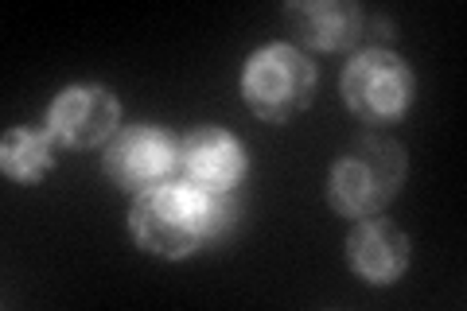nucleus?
Returning a JSON list of instances; mask_svg holds the SVG:
<instances>
[{
  "instance_id": "f257e3e1",
  "label": "nucleus",
  "mask_w": 467,
  "mask_h": 311,
  "mask_svg": "<svg viewBox=\"0 0 467 311\" xmlns=\"http://www.w3.org/2000/svg\"><path fill=\"white\" fill-rule=\"evenodd\" d=\"M207 211L211 195L187 180H160L137 191L133 211H129V230L140 249L156 257L180 261L207 242Z\"/></svg>"
},
{
  "instance_id": "f03ea898",
  "label": "nucleus",
  "mask_w": 467,
  "mask_h": 311,
  "mask_svg": "<svg viewBox=\"0 0 467 311\" xmlns=\"http://www.w3.org/2000/svg\"><path fill=\"white\" fill-rule=\"evenodd\" d=\"M409 171L405 148L389 137H362L327 171V202L343 218L382 214Z\"/></svg>"
},
{
  "instance_id": "7ed1b4c3",
  "label": "nucleus",
  "mask_w": 467,
  "mask_h": 311,
  "mask_svg": "<svg viewBox=\"0 0 467 311\" xmlns=\"http://www.w3.org/2000/svg\"><path fill=\"white\" fill-rule=\"evenodd\" d=\"M242 98L261 121L285 125L316 98V63L292 43H265L242 67Z\"/></svg>"
},
{
  "instance_id": "20e7f679",
  "label": "nucleus",
  "mask_w": 467,
  "mask_h": 311,
  "mask_svg": "<svg viewBox=\"0 0 467 311\" xmlns=\"http://www.w3.org/2000/svg\"><path fill=\"white\" fill-rule=\"evenodd\" d=\"M339 90L347 109L367 125H393L405 109L413 106V70L401 55H393L389 47H367L358 55H350V63L343 67Z\"/></svg>"
},
{
  "instance_id": "39448f33",
  "label": "nucleus",
  "mask_w": 467,
  "mask_h": 311,
  "mask_svg": "<svg viewBox=\"0 0 467 311\" xmlns=\"http://www.w3.org/2000/svg\"><path fill=\"white\" fill-rule=\"evenodd\" d=\"M106 175L125 187V191H140L152 187L160 180L180 168V140L164 132L160 125H129L117 129L113 140L106 148V160H101Z\"/></svg>"
},
{
  "instance_id": "423d86ee",
  "label": "nucleus",
  "mask_w": 467,
  "mask_h": 311,
  "mask_svg": "<svg viewBox=\"0 0 467 311\" xmlns=\"http://www.w3.org/2000/svg\"><path fill=\"white\" fill-rule=\"evenodd\" d=\"M121 121V101L106 86H67L47 106V132L63 148H94Z\"/></svg>"
},
{
  "instance_id": "0eeeda50",
  "label": "nucleus",
  "mask_w": 467,
  "mask_h": 311,
  "mask_svg": "<svg viewBox=\"0 0 467 311\" xmlns=\"http://www.w3.org/2000/svg\"><path fill=\"white\" fill-rule=\"evenodd\" d=\"M180 171L202 191H234L245 175V144L230 129L199 125L180 140Z\"/></svg>"
},
{
  "instance_id": "6e6552de",
  "label": "nucleus",
  "mask_w": 467,
  "mask_h": 311,
  "mask_svg": "<svg viewBox=\"0 0 467 311\" xmlns=\"http://www.w3.org/2000/svg\"><path fill=\"white\" fill-rule=\"evenodd\" d=\"M347 261L367 285H393L409 269V238L389 218H358V226L347 233Z\"/></svg>"
},
{
  "instance_id": "1a4fd4ad",
  "label": "nucleus",
  "mask_w": 467,
  "mask_h": 311,
  "mask_svg": "<svg viewBox=\"0 0 467 311\" xmlns=\"http://www.w3.org/2000/svg\"><path fill=\"white\" fill-rule=\"evenodd\" d=\"M300 43L316 51H343L358 36H367V16L355 0H296L285 8Z\"/></svg>"
},
{
  "instance_id": "9d476101",
  "label": "nucleus",
  "mask_w": 467,
  "mask_h": 311,
  "mask_svg": "<svg viewBox=\"0 0 467 311\" xmlns=\"http://www.w3.org/2000/svg\"><path fill=\"white\" fill-rule=\"evenodd\" d=\"M0 168L16 183H36L55 168V140L47 129H8L0 140Z\"/></svg>"
},
{
  "instance_id": "9b49d317",
  "label": "nucleus",
  "mask_w": 467,
  "mask_h": 311,
  "mask_svg": "<svg viewBox=\"0 0 467 311\" xmlns=\"http://www.w3.org/2000/svg\"><path fill=\"white\" fill-rule=\"evenodd\" d=\"M207 195H211V211H207V242L202 245H218L238 226V202H234V191H207Z\"/></svg>"
}]
</instances>
